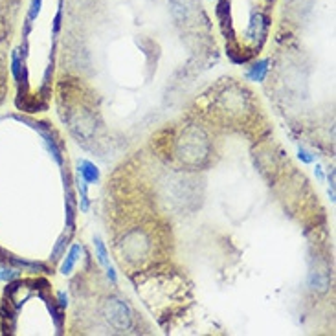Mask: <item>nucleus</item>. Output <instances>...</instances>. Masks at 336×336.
Returning a JSON list of instances; mask_svg holds the SVG:
<instances>
[{
	"label": "nucleus",
	"instance_id": "nucleus-1",
	"mask_svg": "<svg viewBox=\"0 0 336 336\" xmlns=\"http://www.w3.org/2000/svg\"><path fill=\"white\" fill-rule=\"evenodd\" d=\"M105 316L116 329L125 331L131 327V311L122 300H114V298L108 300L107 305H105Z\"/></svg>",
	"mask_w": 336,
	"mask_h": 336
},
{
	"label": "nucleus",
	"instance_id": "nucleus-2",
	"mask_svg": "<svg viewBox=\"0 0 336 336\" xmlns=\"http://www.w3.org/2000/svg\"><path fill=\"white\" fill-rule=\"evenodd\" d=\"M81 254H83V246L79 245V243L72 245L70 252H68V255H67V259L63 261V265H61V274L70 275L72 270H74V266H76V263L79 261V255Z\"/></svg>",
	"mask_w": 336,
	"mask_h": 336
},
{
	"label": "nucleus",
	"instance_id": "nucleus-3",
	"mask_svg": "<svg viewBox=\"0 0 336 336\" xmlns=\"http://www.w3.org/2000/svg\"><path fill=\"white\" fill-rule=\"evenodd\" d=\"M79 175L87 180V184H96L99 180V169L92 162H88V160H81L79 162Z\"/></svg>",
	"mask_w": 336,
	"mask_h": 336
},
{
	"label": "nucleus",
	"instance_id": "nucleus-4",
	"mask_svg": "<svg viewBox=\"0 0 336 336\" xmlns=\"http://www.w3.org/2000/svg\"><path fill=\"white\" fill-rule=\"evenodd\" d=\"M266 72H268V61H266V59H263V61L255 63L254 67L246 72V77H248L250 81L261 83L266 77Z\"/></svg>",
	"mask_w": 336,
	"mask_h": 336
},
{
	"label": "nucleus",
	"instance_id": "nucleus-5",
	"mask_svg": "<svg viewBox=\"0 0 336 336\" xmlns=\"http://www.w3.org/2000/svg\"><path fill=\"white\" fill-rule=\"evenodd\" d=\"M76 189H77V193H79V197H81V211L87 213L88 211V184L81 175L76 177Z\"/></svg>",
	"mask_w": 336,
	"mask_h": 336
},
{
	"label": "nucleus",
	"instance_id": "nucleus-6",
	"mask_svg": "<svg viewBox=\"0 0 336 336\" xmlns=\"http://www.w3.org/2000/svg\"><path fill=\"white\" fill-rule=\"evenodd\" d=\"M94 248H96L97 261L101 263V266H108V265H110V261H108V254H107V248H105V245H103L101 237H94Z\"/></svg>",
	"mask_w": 336,
	"mask_h": 336
},
{
	"label": "nucleus",
	"instance_id": "nucleus-7",
	"mask_svg": "<svg viewBox=\"0 0 336 336\" xmlns=\"http://www.w3.org/2000/svg\"><path fill=\"white\" fill-rule=\"evenodd\" d=\"M67 241H68L67 235H63L61 239L57 241L55 248H53V252H51V259H59V255L63 254V250H65V246H67Z\"/></svg>",
	"mask_w": 336,
	"mask_h": 336
},
{
	"label": "nucleus",
	"instance_id": "nucleus-8",
	"mask_svg": "<svg viewBox=\"0 0 336 336\" xmlns=\"http://www.w3.org/2000/svg\"><path fill=\"white\" fill-rule=\"evenodd\" d=\"M298 156H300V160L301 162H305V163H312L314 162V156H312L307 149H303V147H300L298 149Z\"/></svg>",
	"mask_w": 336,
	"mask_h": 336
},
{
	"label": "nucleus",
	"instance_id": "nucleus-9",
	"mask_svg": "<svg viewBox=\"0 0 336 336\" xmlns=\"http://www.w3.org/2000/svg\"><path fill=\"white\" fill-rule=\"evenodd\" d=\"M61 21H63V10L59 8V10H57L55 19H53V35H55L57 31H59V28H61Z\"/></svg>",
	"mask_w": 336,
	"mask_h": 336
},
{
	"label": "nucleus",
	"instance_id": "nucleus-10",
	"mask_svg": "<svg viewBox=\"0 0 336 336\" xmlns=\"http://www.w3.org/2000/svg\"><path fill=\"white\" fill-rule=\"evenodd\" d=\"M105 270H107V277H108V279H110L112 283H116L118 275H116V270H114V266L108 265V266H105Z\"/></svg>",
	"mask_w": 336,
	"mask_h": 336
},
{
	"label": "nucleus",
	"instance_id": "nucleus-11",
	"mask_svg": "<svg viewBox=\"0 0 336 336\" xmlns=\"http://www.w3.org/2000/svg\"><path fill=\"white\" fill-rule=\"evenodd\" d=\"M57 298H59V305L65 309V307L68 305V296L65 294V292H59V294H57Z\"/></svg>",
	"mask_w": 336,
	"mask_h": 336
},
{
	"label": "nucleus",
	"instance_id": "nucleus-12",
	"mask_svg": "<svg viewBox=\"0 0 336 336\" xmlns=\"http://www.w3.org/2000/svg\"><path fill=\"white\" fill-rule=\"evenodd\" d=\"M314 173H316V177H318V179H320V180H323V171H321V167H320V165H316Z\"/></svg>",
	"mask_w": 336,
	"mask_h": 336
}]
</instances>
